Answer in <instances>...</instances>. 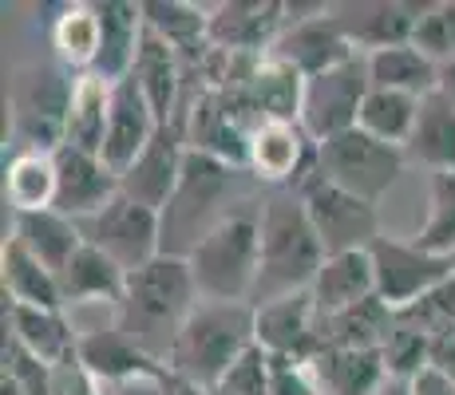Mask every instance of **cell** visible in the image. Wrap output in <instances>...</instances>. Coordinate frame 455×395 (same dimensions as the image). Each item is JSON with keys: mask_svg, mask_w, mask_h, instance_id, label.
I'll return each instance as SVG.
<instances>
[{"mask_svg": "<svg viewBox=\"0 0 455 395\" xmlns=\"http://www.w3.org/2000/svg\"><path fill=\"white\" fill-rule=\"evenodd\" d=\"M12 237L32 253L36 261L60 277V269L84 249V233L72 217L56 214V209H40V214H16L12 217Z\"/></svg>", "mask_w": 455, "mask_h": 395, "instance_id": "cell-31", "label": "cell"}, {"mask_svg": "<svg viewBox=\"0 0 455 395\" xmlns=\"http://www.w3.org/2000/svg\"><path fill=\"white\" fill-rule=\"evenodd\" d=\"M4 340L20 344L48 367L80 352V332L68 320V309H28L4 301Z\"/></svg>", "mask_w": 455, "mask_h": 395, "instance_id": "cell-23", "label": "cell"}, {"mask_svg": "<svg viewBox=\"0 0 455 395\" xmlns=\"http://www.w3.org/2000/svg\"><path fill=\"white\" fill-rule=\"evenodd\" d=\"M131 79H135L139 91L147 95L155 119L159 122L179 119L182 103H187V72H182V56L163 36H155L151 28L143 32V43H139Z\"/></svg>", "mask_w": 455, "mask_h": 395, "instance_id": "cell-22", "label": "cell"}, {"mask_svg": "<svg viewBox=\"0 0 455 395\" xmlns=\"http://www.w3.org/2000/svg\"><path fill=\"white\" fill-rule=\"evenodd\" d=\"M0 395H28V391H24L20 383H12L8 375H0Z\"/></svg>", "mask_w": 455, "mask_h": 395, "instance_id": "cell-47", "label": "cell"}, {"mask_svg": "<svg viewBox=\"0 0 455 395\" xmlns=\"http://www.w3.org/2000/svg\"><path fill=\"white\" fill-rule=\"evenodd\" d=\"M261 198L246 201L226 222H218L187 257L203 301H230V304L253 301L258 265H261Z\"/></svg>", "mask_w": 455, "mask_h": 395, "instance_id": "cell-5", "label": "cell"}, {"mask_svg": "<svg viewBox=\"0 0 455 395\" xmlns=\"http://www.w3.org/2000/svg\"><path fill=\"white\" fill-rule=\"evenodd\" d=\"M372 273H376V296L388 304L392 312L412 309L427 293L455 280V257H440V253L419 249L412 237L380 233L369 245Z\"/></svg>", "mask_w": 455, "mask_h": 395, "instance_id": "cell-8", "label": "cell"}, {"mask_svg": "<svg viewBox=\"0 0 455 395\" xmlns=\"http://www.w3.org/2000/svg\"><path fill=\"white\" fill-rule=\"evenodd\" d=\"M269 395H321L309 364L290 356H269Z\"/></svg>", "mask_w": 455, "mask_h": 395, "instance_id": "cell-42", "label": "cell"}, {"mask_svg": "<svg viewBox=\"0 0 455 395\" xmlns=\"http://www.w3.org/2000/svg\"><path fill=\"white\" fill-rule=\"evenodd\" d=\"M0 288L8 304H28V309H64L60 277L44 261H36L12 233L0 245Z\"/></svg>", "mask_w": 455, "mask_h": 395, "instance_id": "cell-27", "label": "cell"}, {"mask_svg": "<svg viewBox=\"0 0 455 395\" xmlns=\"http://www.w3.org/2000/svg\"><path fill=\"white\" fill-rule=\"evenodd\" d=\"M412 48L424 51L432 64H451L455 59V0H432L424 4L416 28Z\"/></svg>", "mask_w": 455, "mask_h": 395, "instance_id": "cell-39", "label": "cell"}, {"mask_svg": "<svg viewBox=\"0 0 455 395\" xmlns=\"http://www.w3.org/2000/svg\"><path fill=\"white\" fill-rule=\"evenodd\" d=\"M392 328L396 312L380 296H369L345 312L321 316V348H384Z\"/></svg>", "mask_w": 455, "mask_h": 395, "instance_id": "cell-34", "label": "cell"}, {"mask_svg": "<svg viewBox=\"0 0 455 395\" xmlns=\"http://www.w3.org/2000/svg\"><path fill=\"white\" fill-rule=\"evenodd\" d=\"M408 391H412V395H455V380L448 372H440L435 364H427L424 372L408 383Z\"/></svg>", "mask_w": 455, "mask_h": 395, "instance_id": "cell-44", "label": "cell"}, {"mask_svg": "<svg viewBox=\"0 0 455 395\" xmlns=\"http://www.w3.org/2000/svg\"><path fill=\"white\" fill-rule=\"evenodd\" d=\"M282 0H222L210 4V43L234 56H269L285 32Z\"/></svg>", "mask_w": 455, "mask_h": 395, "instance_id": "cell-15", "label": "cell"}, {"mask_svg": "<svg viewBox=\"0 0 455 395\" xmlns=\"http://www.w3.org/2000/svg\"><path fill=\"white\" fill-rule=\"evenodd\" d=\"M309 367L321 395H380L388 383L380 348H321Z\"/></svg>", "mask_w": 455, "mask_h": 395, "instance_id": "cell-24", "label": "cell"}, {"mask_svg": "<svg viewBox=\"0 0 455 395\" xmlns=\"http://www.w3.org/2000/svg\"><path fill=\"white\" fill-rule=\"evenodd\" d=\"M253 344H258V309L253 304L198 301L190 320L182 324L166 367L182 383L210 395Z\"/></svg>", "mask_w": 455, "mask_h": 395, "instance_id": "cell-4", "label": "cell"}, {"mask_svg": "<svg viewBox=\"0 0 455 395\" xmlns=\"http://www.w3.org/2000/svg\"><path fill=\"white\" fill-rule=\"evenodd\" d=\"M76 75L64 64H24L8 83V119H12L16 151L56 154L68 138Z\"/></svg>", "mask_w": 455, "mask_h": 395, "instance_id": "cell-6", "label": "cell"}, {"mask_svg": "<svg viewBox=\"0 0 455 395\" xmlns=\"http://www.w3.org/2000/svg\"><path fill=\"white\" fill-rule=\"evenodd\" d=\"M404 162H408L404 146L380 143V138H372L369 130H361V127L317 143L321 174H325L332 186L372 201V206L396 186V178L404 174Z\"/></svg>", "mask_w": 455, "mask_h": 395, "instance_id": "cell-7", "label": "cell"}, {"mask_svg": "<svg viewBox=\"0 0 455 395\" xmlns=\"http://www.w3.org/2000/svg\"><path fill=\"white\" fill-rule=\"evenodd\" d=\"M179 122L187 130V146L198 154H210L226 166H250V130L226 111V103L214 91H203L182 103Z\"/></svg>", "mask_w": 455, "mask_h": 395, "instance_id": "cell-20", "label": "cell"}, {"mask_svg": "<svg viewBox=\"0 0 455 395\" xmlns=\"http://www.w3.org/2000/svg\"><path fill=\"white\" fill-rule=\"evenodd\" d=\"M416 115H419V99H416V95L388 91V87H372V91L364 95V107H361L356 127L369 130V135L380 138V143L408 146L412 127H416Z\"/></svg>", "mask_w": 455, "mask_h": 395, "instance_id": "cell-37", "label": "cell"}, {"mask_svg": "<svg viewBox=\"0 0 455 395\" xmlns=\"http://www.w3.org/2000/svg\"><path fill=\"white\" fill-rule=\"evenodd\" d=\"M369 91H372L369 56H356L325 75L305 79V103H301L305 135H309L313 143H325V138H337V135H345V130H353Z\"/></svg>", "mask_w": 455, "mask_h": 395, "instance_id": "cell-12", "label": "cell"}, {"mask_svg": "<svg viewBox=\"0 0 455 395\" xmlns=\"http://www.w3.org/2000/svg\"><path fill=\"white\" fill-rule=\"evenodd\" d=\"M380 395H412V391H408V383H404V380H388Z\"/></svg>", "mask_w": 455, "mask_h": 395, "instance_id": "cell-46", "label": "cell"}, {"mask_svg": "<svg viewBox=\"0 0 455 395\" xmlns=\"http://www.w3.org/2000/svg\"><path fill=\"white\" fill-rule=\"evenodd\" d=\"M412 241L427 253L455 257V170H440L427 182V217Z\"/></svg>", "mask_w": 455, "mask_h": 395, "instance_id": "cell-38", "label": "cell"}, {"mask_svg": "<svg viewBox=\"0 0 455 395\" xmlns=\"http://www.w3.org/2000/svg\"><path fill=\"white\" fill-rule=\"evenodd\" d=\"M76 225H80L84 241L100 249L103 257H111L124 273H135V269L151 265L155 257H163V217L131 201L127 194H116L95 217Z\"/></svg>", "mask_w": 455, "mask_h": 395, "instance_id": "cell-9", "label": "cell"}, {"mask_svg": "<svg viewBox=\"0 0 455 395\" xmlns=\"http://www.w3.org/2000/svg\"><path fill=\"white\" fill-rule=\"evenodd\" d=\"M124 288H127V273L111 257H103L100 249H92L87 241H84V249L60 269L64 309H76V304H108V309H116Z\"/></svg>", "mask_w": 455, "mask_h": 395, "instance_id": "cell-28", "label": "cell"}, {"mask_svg": "<svg viewBox=\"0 0 455 395\" xmlns=\"http://www.w3.org/2000/svg\"><path fill=\"white\" fill-rule=\"evenodd\" d=\"M143 20L179 56H195L210 43V8L190 0H143Z\"/></svg>", "mask_w": 455, "mask_h": 395, "instance_id": "cell-36", "label": "cell"}, {"mask_svg": "<svg viewBox=\"0 0 455 395\" xmlns=\"http://www.w3.org/2000/svg\"><path fill=\"white\" fill-rule=\"evenodd\" d=\"M52 158H56V206H52L56 214L87 222L119 194V174L100 154L60 146Z\"/></svg>", "mask_w": 455, "mask_h": 395, "instance_id": "cell-16", "label": "cell"}, {"mask_svg": "<svg viewBox=\"0 0 455 395\" xmlns=\"http://www.w3.org/2000/svg\"><path fill=\"white\" fill-rule=\"evenodd\" d=\"M187 154H190V146H187L182 122L179 119L163 122V127L155 130V138L147 143V151L119 174V194H127L131 201H139V206L163 214L166 201H171L174 190H179Z\"/></svg>", "mask_w": 455, "mask_h": 395, "instance_id": "cell-14", "label": "cell"}, {"mask_svg": "<svg viewBox=\"0 0 455 395\" xmlns=\"http://www.w3.org/2000/svg\"><path fill=\"white\" fill-rule=\"evenodd\" d=\"M285 32L277 36L269 56L282 64L297 67L305 79L325 75L332 67L356 59L361 51L348 43V36L340 32L332 4H285Z\"/></svg>", "mask_w": 455, "mask_h": 395, "instance_id": "cell-11", "label": "cell"}, {"mask_svg": "<svg viewBox=\"0 0 455 395\" xmlns=\"http://www.w3.org/2000/svg\"><path fill=\"white\" fill-rule=\"evenodd\" d=\"M52 395H108L103 383L87 372V364L80 359V352L52 364Z\"/></svg>", "mask_w": 455, "mask_h": 395, "instance_id": "cell-43", "label": "cell"}, {"mask_svg": "<svg viewBox=\"0 0 455 395\" xmlns=\"http://www.w3.org/2000/svg\"><path fill=\"white\" fill-rule=\"evenodd\" d=\"M258 348L266 356H290L309 364L321 352V316L313 293H293L258 309Z\"/></svg>", "mask_w": 455, "mask_h": 395, "instance_id": "cell-19", "label": "cell"}, {"mask_svg": "<svg viewBox=\"0 0 455 395\" xmlns=\"http://www.w3.org/2000/svg\"><path fill=\"white\" fill-rule=\"evenodd\" d=\"M369 75H372V87L404 91V95H416V99H427V95L440 87V64H432L412 43H396V48L372 51Z\"/></svg>", "mask_w": 455, "mask_h": 395, "instance_id": "cell-35", "label": "cell"}, {"mask_svg": "<svg viewBox=\"0 0 455 395\" xmlns=\"http://www.w3.org/2000/svg\"><path fill=\"white\" fill-rule=\"evenodd\" d=\"M297 194L305 201V214H309L313 230H317L325 253H356L369 249V245L380 237V214H376L372 201L348 194V190L332 186L325 174H313L297 186Z\"/></svg>", "mask_w": 455, "mask_h": 395, "instance_id": "cell-10", "label": "cell"}, {"mask_svg": "<svg viewBox=\"0 0 455 395\" xmlns=\"http://www.w3.org/2000/svg\"><path fill=\"white\" fill-rule=\"evenodd\" d=\"M80 359L103 388H131V383H166L171 367L131 344L116 324L80 332Z\"/></svg>", "mask_w": 455, "mask_h": 395, "instance_id": "cell-17", "label": "cell"}, {"mask_svg": "<svg viewBox=\"0 0 455 395\" xmlns=\"http://www.w3.org/2000/svg\"><path fill=\"white\" fill-rule=\"evenodd\" d=\"M4 201L12 206V214H40L56 206V158L16 151L4 162Z\"/></svg>", "mask_w": 455, "mask_h": 395, "instance_id": "cell-33", "label": "cell"}, {"mask_svg": "<svg viewBox=\"0 0 455 395\" xmlns=\"http://www.w3.org/2000/svg\"><path fill=\"white\" fill-rule=\"evenodd\" d=\"M424 12L416 0H356V4H332L340 32L348 36L361 56L396 48V43H412V28Z\"/></svg>", "mask_w": 455, "mask_h": 395, "instance_id": "cell-18", "label": "cell"}, {"mask_svg": "<svg viewBox=\"0 0 455 395\" xmlns=\"http://www.w3.org/2000/svg\"><path fill=\"white\" fill-rule=\"evenodd\" d=\"M210 395H269V356L253 344Z\"/></svg>", "mask_w": 455, "mask_h": 395, "instance_id": "cell-41", "label": "cell"}, {"mask_svg": "<svg viewBox=\"0 0 455 395\" xmlns=\"http://www.w3.org/2000/svg\"><path fill=\"white\" fill-rule=\"evenodd\" d=\"M380 356H384V367H388V380L412 383L416 375L432 364V336H424V332H416V328H408V324L396 320V328H392L388 340H384Z\"/></svg>", "mask_w": 455, "mask_h": 395, "instance_id": "cell-40", "label": "cell"}, {"mask_svg": "<svg viewBox=\"0 0 455 395\" xmlns=\"http://www.w3.org/2000/svg\"><path fill=\"white\" fill-rule=\"evenodd\" d=\"M95 8H100V28H103L95 75L108 79V83H119L135 67L139 43H143V32H147L143 0H103Z\"/></svg>", "mask_w": 455, "mask_h": 395, "instance_id": "cell-25", "label": "cell"}, {"mask_svg": "<svg viewBox=\"0 0 455 395\" xmlns=\"http://www.w3.org/2000/svg\"><path fill=\"white\" fill-rule=\"evenodd\" d=\"M404 154L408 162L424 166L427 174L455 170V103L451 99H443L440 91L419 99V115Z\"/></svg>", "mask_w": 455, "mask_h": 395, "instance_id": "cell-30", "label": "cell"}, {"mask_svg": "<svg viewBox=\"0 0 455 395\" xmlns=\"http://www.w3.org/2000/svg\"><path fill=\"white\" fill-rule=\"evenodd\" d=\"M253 174L238 170V166H226L210 154L190 151L187 166H182V178L174 198L163 209V253L166 257H190L195 245L214 230L218 222L242 209L246 201L261 198L250 190Z\"/></svg>", "mask_w": 455, "mask_h": 395, "instance_id": "cell-3", "label": "cell"}, {"mask_svg": "<svg viewBox=\"0 0 455 395\" xmlns=\"http://www.w3.org/2000/svg\"><path fill=\"white\" fill-rule=\"evenodd\" d=\"M253 182L266 190H297L321 170L317 143L305 135L301 122H261L250 130V166Z\"/></svg>", "mask_w": 455, "mask_h": 395, "instance_id": "cell-13", "label": "cell"}, {"mask_svg": "<svg viewBox=\"0 0 455 395\" xmlns=\"http://www.w3.org/2000/svg\"><path fill=\"white\" fill-rule=\"evenodd\" d=\"M163 122L155 119L147 95L139 91L135 79H119L116 91H111V119H108V138H103V162L116 174H124L139 154L147 151V143L155 138Z\"/></svg>", "mask_w": 455, "mask_h": 395, "instance_id": "cell-21", "label": "cell"}, {"mask_svg": "<svg viewBox=\"0 0 455 395\" xmlns=\"http://www.w3.org/2000/svg\"><path fill=\"white\" fill-rule=\"evenodd\" d=\"M203 301L190 273L187 257H155L151 265L127 273V288L119 296V304L111 309V324L139 344L147 356H155L166 364L179 344L182 324L190 320L195 304Z\"/></svg>", "mask_w": 455, "mask_h": 395, "instance_id": "cell-1", "label": "cell"}, {"mask_svg": "<svg viewBox=\"0 0 455 395\" xmlns=\"http://www.w3.org/2000/svg\"><path fill=\"white\" fill-rule=\"evenodd\" d=\"M435 91L455 103V59L451 64H440V87H435Z\"/></svg>", "mask_w": 455, "mask_h": 395, "instance_id": "cell-45", "label": "cell"}, {"mask_svg": "<svg viewBox=\"0 0 455 395\" xmlns=\"http://www.w3.org/2000/svg\"><path fill=\"white\" fill-rule=\"evenodd\" d=\"M309 293H313V304H317V316L345 312V309H353V304L376 296V273H372L369 249L325 257V265H321Z\"/></svg>", "mask_w": 455, "mask_h": 395, "instance_id": "cell-26", "label": "cell"}, {"mask_svg": "<svg viewBox=\"0 0 455 395\" xmlns=\"http://www.w3.org/2000/svg\"><path fill=\"white\" fill-rule=\"evenodd\" d=\"M52 48H56V64H64L72 75H87L100 64V8L87 4V0H72V4H60L56 20L48 28Z\"/></svg>", "mask_w": 455, "mask_h": 395, "instance_id": "cell-29", "label": "cell"}, {"mask_svg": "<svg viewBox=\"0 0 455 395\" xmlns=\"http://www.w3.org/2000/svg\"><path fill=\"white\" fill-rule=\"evenodd\" d=\"M111 91H116V83L100 79L95 72L76 75L64 146H76V151H87V154H103V138H108V119H111Z\"/></svg>", "mask_w": 455, "mask_h": 395, "instance_id": "cell-32", "label": "cell"}, {"mask_svg": "<svg viewBox=\"0 0 455 395\" xmlns=\"http://www.w3.org/2000/svg\"><path fill=\"white\" fill-rule=\"evenodd\" d=\"M325 245L313 230L305 201L297 190H266L261 198V265L253 309L269 301H282L293 293H309L325 265Z\"/></svg>", "mask_w": 455, "mask_h": 395, "instance_id": "cell-2", "label": "cell"}]
</instances>
